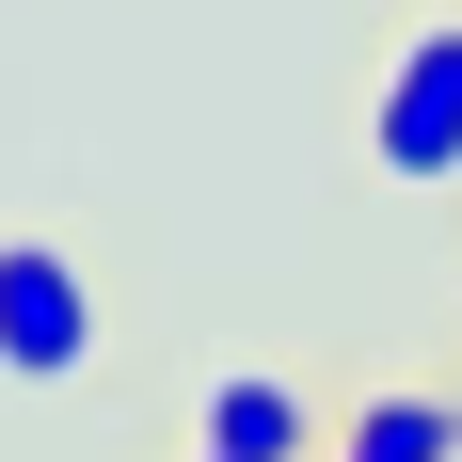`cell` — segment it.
I'll use <instances>...</instances> for the list:
<instances>
[{"instance_id": "cell-4", "label": "cell", "mask_w": 462, "mask_h": 462, "mask_svg": "<svg viewBox=\"0 0 462 462\" xmlns=\"http://www.w3.org/2000/svg\"><path fill=\"white\" fill-rule=\"evenodd\" d=\"M335 462H462V415L447 399H367V415L335 430Z\"/></svg>"}, {"instance_id": "cell-5", "label": "cell", "mask_w": 462, "mask_h": 462, "mask_svg": "<svg viewBox=\"0 0 462 462\" xmlns=\"http://www.w3.org/2000/svg\"><path fill=\"white\" fill-rule=\"evenodd\" d=\"M191 462H208V447H191Z\"/></svg>"}, {"instance_id": "cell-2", "label": "cell", "mask_w": 462, "mask_h": 462, "mask_svg": "<svg viewBox=\"0 0 462 462\" xmlns=\"http://www.w3.org/2000/svg\"><path fill=\"white\" fill-rule=\"evenodd\" d=\"M96 367V287L64 239H0V383H80Z\"/></svg>"}, {"instance_id": "cell-3", "label": "cell", "mask_w": 462, "mask_h": 462, "mask_svg": "<svg viewBox=\"0 0 462 462\" xmlns=\"http://www.w3.org/2000/svg\"><path fill=\"white\" fill-rule=\"evenodd\" d=\"M208 462H319V415H303V383L224 367V383H208Z\"/></svg>"}, {"instance_id": "cell-1", "label": "cell", "mask_w": 462, "mask_h": 462, "mask_svg": "<svg viewBox=\"0 0 462 462\" xmlns=\"http://www.w3.org/2000/svg\"><path fill=\"white\" fill-rule=\"evenodd\" d=\"M367 160L399 191H447L462 176V16L447 32H415L399 64H383V96H367Z\"/></svg>"}]
</instances>
